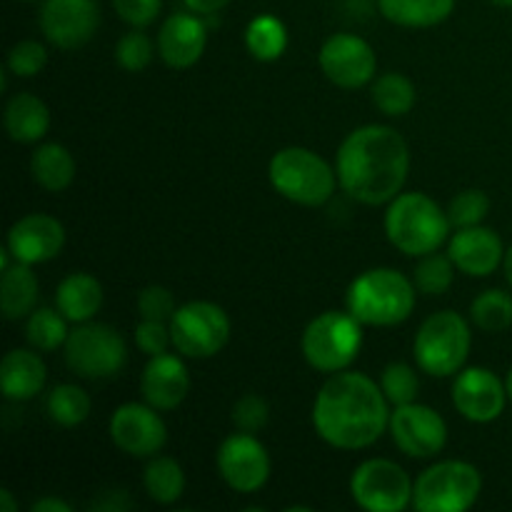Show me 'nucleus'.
<instances>
[{
	"instance_id": "nucleus-1",
	"label": "nucleus",
	"mask_w": 512,
	"mask_h": 512,
	"mask_svg": "<svg viewBox=\"0 0 512 512\" xmlns=\"http://www.w3.org/2000/svg\"><path fill=\"white\" fill-rule=\"evenodd\" d=\"M388 398L365 373L330 375L313 400V428L338 450H363L378 443L390 425Z\"/></svg>"
},
{
	"instance_id": "nucleus-2",
	"label": "nucleus",
	"mask_w": 512,
	"mask_h": 512,
	"mask_svg": "<svg viewBox=\"0 0 512 512\" xmlns=\"http://www.w3.org/2000/svg\"><path fill=\"white\" fill-rule=\"evenodd\" d=\"M338 183L348 198L385 205L403 193L410 173L408 140L390 125H360L345 135L335 155Z\"/></svg>"
},
{
	"instance_id": "nucleus-3",
	"label": "nucleus",
	"mask_w": 512,
	"mask_h": 512,
	"mask_svg": "<svg viewBox=\"0 0 512 512\" xmlns=\"http://www.w3.org/2000/svg\"><path fill=\"white\" fill-rule=\"evenodd\" d=\"M418 288L395 268L360 273L345 293V308L368 328H393L413 315Z\"/></svg>"
},
{
	"instance_id": "nucleus-4",
	"label": "nucleus",
	"mask_w": 512,
	"mask_h": 512,
	"mask_svg": "<svg viewBox=\"0 0 512 512\" xmlns=\"http://www.w3.org/2000/svg\"><path fill=\"white\" fill-rule=\"evenodd\" d=\"M448 210L425 193L395 195L385 210V235L408 258L435 253L450 240Z\"/></svg>"
},
{
	"instance_id": "nucleus-5",
	"label": "nucleus",
	"mask_w": 512,
	"mask_h": 512,
	"mask_svg": "<svg viewBox=\"0 0 512 512\" xmlns=\"http://www.w3.org/2000/svg\"><path fill=\"white\" fill-rule=\"evenodd\" d=\"M268 178L275 193L305 208L325 205L338 188V170L330 168L328 160L320 158L315 150L300 145L278 150L270 158Z\"/></svg>"
},
{
	"instance_id": "nucleus-6",
	"label": "nucleus",
	"mask_w": 512,
	"mask_h": 512,
	"mask_svg": "<svg viewBox=\"0 0 512 512\" xmlns=\"http://www.w3.org/2000/svg\"><path fill=\"white\" fill-rule=\"evenodd\" d=\"M473 348L470 323L455 310H440L423 320L413 340L415 363L430 378L458 375Z\"/></svg>"
},
{
	"instance_id": "nucleus-7",
	"label": "nucleus",
	"mask_w": 512,
	"mask_h": 512,
	"mask_svg": "<svg viewBox=\"0 0 512 512\" xmlns=\"http://www.w3.org/2000/svg\"><path fill=\"white\" fill-rule=\"evenodd\" d=\"M363 348V323L345 310H328L313 318L305 328L300 350L305 363L325 375L348 370Z\"/></svg>"
},
{
	"instance_id": "nucleus-8",
	"label": "nucleus",
	"mask_w": 512,
	"mask_h": 512,
	"mask_svg": "<svg viewBox=\"0 0 512 512\" xmlns=\"http://www.w3.org/2000/svg\"><path fill=\"white\" fill-rule=\"evenodd\" d=\"M483 493V475L465 460H440L418 475L413 508L418 512H465Z\"/></svg>"
},
{
	"instance_id": "nucleus-9",
	"label": "nucleus",
	"mask_w": 512,
	"mask_h": 512,
	"mask_svg": "<svg viewBox=\"0 0 512 512\" xmlns=\"http://www.w3.org/2000/svg\"><path fill=\"white\" fill-rule=\"evenodd\" d=\"M65 365L78 378L108 380L115 378L128 363V345L123 335L108 323H78L63 345Z\"/></svg>"
},
{
	"instance_id": "nucleus-10",
	"label": "nucleus",
	"mask_w": 512,
	"mask_h": 512,
	"mask_svg": "<svg viewBox=\"0 0 512 512\" xmlns=\"http://www.w3.org/2000/svg\"><path fill=\"white\" fill-rule=\"evenodd\" d=\"M170 338L183 358H215L230 340V318L210 300H190L170 318Z\"/></svg>"
},
{
	"instance_id": "nucleus-11",
	"label": "nucleus",
	"mask_w": 512,
	"mask_h": 512,
	"mask_svg": "<svg viewBox=\"0 0 512 512\" xmlns=\"http://www.w3.org/2000/svg\"><path fill=\"white\" fill-rule=\"evenodd\" d=\"M413 480L398 463L370 458L355 468L350 495L365 512H403L413 505Z\"/></svg>"
},
{
	"instance_id": "nucleus-12",
	"label": "nucleus",
	"mask_w": 512,
	"mask_h": 512,
	"mask_svg": "<svg viewBox=\"0 0 512 512\" xmlns=\"http://www.w3.org/2000/svg\"><path fill=\"white\" fill-rule=\"evenodd\" d=\"M388 430L400 453L415 460L435 458L448 445V425L443 415L418 400L408 405H395Z\"/></svg>"
},
{
	"instance_id": "nucleus-13",
	"label": "nucleus",
	"mask_w": 512,
	"mask_h": 512,
	"mask_svg": "<svg viewBox=\"0 0 512 512\" xmlns=\"http://www.w3.org/2000/svg\"><path fill=\"white\" fill-rule=\"evenodd\" d=\"M320 70L333 85L343 90H358L373 83L378 73V58L373 45L353 33H335L318 53Z\"/></svg>"
},
{
	"instance_id": "nucleus-14",
	"label": "nucleus",
	"mask_w": 512,
	"mask_h": 512,
	"mask_svg": "<svg viewBox=\"0 0 512 512\" xmlns=\"http://www.w3.org/2000/svg\"><path fill=\"white\" fill-rule=\"evenodd\" d=\"M220 478L235 493H258L270 480V455L253 433H233L220 443L215 455Z\"/></svg>"
},
{
	"instance_id": "nucleus-15",
	"label": "nucleus",
	"mask_w": 512,
	"mask_h": 512,
	"mask_svg": "<svg viewBox=\"0 0 512 512\" xmlns=\"http://www.w3.org/2000/svg\"><path fill=\"white\" fill-rule=\"evenodd\" d=\"M110 440L130 458H153L168 443V428L160 410L148 403H125L110 415Z\"/></svg>"
},
{
	"instance_id": "nucleus-16",
	"label": "nucleus",
	"mask_w": 512,
	"mask_h": 512,
	"mask_svg": "<svg viewBox=\"0 0 512 512\" xmlns=\"http://www.w3.org/2000/svg\"><path fill=\"white\" fill-rule=\"evenodd\" d=\"M38 23L50 45L78 50L93 40L100 25V10L95 0H43Z\"/></svg>"
},
{
	"instance_id": "nucleus-17",
	"label": "nucleus",
	"mask_w": 512,
	"mask_h": 512,
	"mask_svg": "<svg viewBox=\"0 0 512 512\" xmlns=\"http://www.w3.org/2000/svg\"><path fill=\"white\" fill-rule=\"evenodd\" d=\"M505 380L490 368H463L453 380V405L470 423H493L505 413L508 403Z\"/></svg>"
},
{
	"instance_id": "nucleus-18",
	"label": "nucleus",
	"mask_w": 512,
	"mask_h": 512,
	"mask_svg": "<svg viewBox=\"0 0 512 512\" xmlns=\"http://www.w3.org/2000/svg\"><path fill=\"white\" fill-rule=\"evenodd\" d=\"M63 245L65 228L58 218L45 213H30L10 225L5 248L13 253V260L38 265L58 258Z\"/></svg>"
},
{
	"instance_id": "nucleus-19",
	"label": "nucleus",
	"mask_w": 512,
	"mask_h": 512,
	"mask_svg": "<svg viewBox=\"0 0 512 512\" xmlns=\"http://www.w3.org/2000/svg\"><path fill=\"white\" fill-rule=\"evenodd\" d=\"M505 245L493 228L470 225L458 228L448 240V255L455 268L468 278H488L503 265Z\"/></svg>"
},
{
	"instance_id": "nucleus-20",
	"label": "nucleus",
	"mask_w": 512,
	"mask_h": 512,
	"mask_svg": "<svg viewBox=\"0 0 512 512\" xmlns=\"http://www.w3.org/2000/svg\"><path fill=\"white\" fill-rule=\"evenodd\" d=\"M155 45L165 65L175 70L193 68L203 58L205 45H208V28L203 23V15L193 10L168 15L160 25Z\"/></svg>"
},
{
	"instance_id": "nucleus-21",
	"label": "nucleus",
	"mask_w": 512,
	"mask_h": 512,
	"mask_svg": "<svg viewBox=\"0 0 512 512\" xmlns=\"http://www.w3.org/2000/svg\"><path fill=\"white\" fill-rule=\"evenodd\" d=\"M145 403L160 413L180 408L190 393V373L183 363V355L160 353L148 360L140 380Z\"/></svg>"
},
{
	"instance_id": "nucleus-22",
	"label": "nucleus",
	"mask_w": 512,
	"mask_h": 512,
	"mask_svg": "<svg viewBox=\"0 0 512 512\" xmlns=\"http://www.w3.org/2000/svg\"><path fill=\"white\" fill-rule=\"evenodd\" d=\"M45 380H48V368L38 350L15 348L5 353L3 363H0V388H3L5 398L15 400V403L33 400L35 395L43 393Z\"/></svg>"
},
{
	"instance_id": "nucleus-23",
	"label": "nucleus",
	"mask_w": 512,
	"mask_h": 512,
	"mask_svg": "<svg viewBox=\"0 0 512 512\" xmlns=\"http://www.w3.org/2000/svg\"><path fill=\"white\" fill-rule=\"evenodd\" d=\"M3 123L13 143H40L50 130V110L38 95L15 93L5 103Z\"/></svg>"
},
{
	"instance_id": "nucleus-24",
	"label": "nucleus",
	"mask_w": 512,
	"mask_h": 512,
	"mask_svg": "<svg viewBox=\"0 0 512 512\" xmlns=\"http://www.w3.org/2000/svg\"><path fill=\"white\" fill-rule=\"evenodd\" d=\"M103 285L90 273H70L60 280L55 290V308L70 323H88L103 308Z\"/></svg>"
},
{
	"instance_id": "nucleus-25",
	"label": "nucleus",
	"mask_w": 512,
	"mask_h": 512,
	"mask_svg": "<svg viewBox=\"0 0 512 512\" xmlns=\"http://www.w3.org/2000/svg\"><path fill=\"white\" fill-rule=\"evenodd\" d=\"M40 298L38 275L33 273V265L15 260L13 265L3 270L0 278V308L5 320H23L35 310Z\"/></svg>"
},
{
	"instance_id": "nucleus-26",
	"label": "nucleus",
	"mask_w": 512,
	"mask_h": 512,
	"mask_svg": "<svg viewBox=\"0 0 512 512\" xmlns=\"http://www.w3.org/2000/svg\"><path fill=\"white\" fill-rule=\"evenodd\" d=\"M30 175L48 193H63L75 180V158L65 145L43 143L30 155Z\"/></svg>"
},
{
	"instance_id": "nucleus-27",
	"label": "nucleus",
	"mask_w": 512,
	"mask_h": 512,
	"mask_svg": "<svg viewBox=\"0 0 512 512\" xmlns=\"http://www.w3.org/2000/svg\"><path fill=\"white\" fill-rule=\"evenodd\" d=\"M385 20L403 28H433L448 20L455 0H378Z\"/></svg>"
},
{
	"instance_id": "nucleus-28",
	"label": "nucleus",
	"mask_w": 512,
	"mask_h": 512,
	"mask_svg": "<svg viewBox=\"0 0 512 512\" xmlns=\"http://www.w3.org/2000/svg\"><path fill=\"white\" fill-rule=\"evenodd\" d=\"M145 493L153 503L173 505L185 493V470L183 465L168 455H153L143 470Z\"/></svg>"
},
{
	"instance_id": "nucleus-29",
	"label": "nucleus",
	"mask_w": 512,
	"mask_h": 512,
	"mask_svg": "<svg viewBox=\"0 0 512 512\" xmlns=\"http://www.w3.org/2000/svg\"><path fill=\"white\" fill-rule=\"evenodd\" d=\"M370 98L373 105L388 118H403L415 108L418 100V90L415 83L403 73H383L380 78L373 80L370 88Z\"/></svg>"
},
{
	"instance_id": "nucleus-30",
	"label": "nucleus",
	"mask_w": 512,
	"mask_h": 512,
	"mask_svg": "<svg viewBox=\"0 0 512 512\" xmlns=\"http://www.w3.org/2000/svg\"><path fill=\"white\" fill-rule=\"evenodd\" d=\"M245 45L248 53L260 63H273L288 48V28L275 15L263 13L253 18L245 28Z\"/></svg>"
},
{
	"instance_id": "nucleus-31",
	"label": "nucleus",
	"mask_w": 512,
	"mask_h": 512,
	"mask_svg": "<svg viewBox=\"0 0 512 512\" xmlns=\"http://www.w3.org/2000/svg\"><path fill=\"white\" fill-rule=\"evenodd\" d=\"M68 323L58 308H35L25 323V338L38 353H55L68 340Z\"/></svg>"
},
{
	"instance_id": "nucleus-32",
	"label": "nucleus",
	"mask_w": 512,
	"mask_h": 512,
	"mask_svg": "<svg viewBox=\"0 0 512 512\" xmlns=\"http://www.w3.org/2000/svg\"><path fill=\"white\" fill-rule=\"evenodd\" d=\"M45 410H48L50 420L55 425H60V428H75V425L88 420L93 403H90V395L80 385L63 383L55 385L48 393Z\"/></svg>"
},
{
	"instance_id": "nucleus-33",
	"label": "nucleus",
	"mask_w": 512,
	"mask_h": 512,
	"mask_svg": "<svg viewBox=\"0 0 512 512\" xmlns=\"http://www.w3.org/2000/svg\"><path fill=\"white\" fill-rule=\"evenodd\" d=\"M455 273H458V268H455L453 258L448 253L435 250V253L423 255L418 260L413 270V283L418 293L425 295V298H440V295H445L453 288Z\"/></svg>"
},
{
	"instance_id": "nucleus-34",
	"label": "nucleus",
	"mask_w": 512,
	"mask_h": 512,
	"mask_svg": "<svg viewBox=\"0 0 512 512\" xmlns=\"http://www.w3.org/2000/svg\"><path fill=\"white\" fill-rule=\"evenodd\" d=\"M470 320L483 333H505L512 325V295L498 288L485 290L470 305Z\"/></svg>"
},
{
	"instance_id": "nucleus-35",
	"label": "nucleus",
	"mask_w": 512,
	"mask_h": 512,
	"mask_svg": "<svg viewBox=\"0 0 512 512\" xmlns=\"http://www.w3.org/2000/svg\"><path fill=\"white\" fill-rule=\"evenodd\" d=\"M380 388L390 405H408L418 400L420 378L418 370L408 363H388L380 375Z\"/></svg>"
},
{
	"instance_id": "nucleus-36",
	"label": "nucleus",
	"mask_w": 512,
	"mask_h": 512,
	"mask_svg": "<svg viewBox=\"0 0 512 512\" xmlns=\"http://www.w3.org/2000/svg\"><path fill=\"white\" fill-rule=\"evenodd\" d=\"M155 50H158V45H153V40L143 30L135 28L115 43V63L128 73H140L153 63Z\"/></svg>"
},
{
	"instance_id": "nucleus-37",
	"label": "nucleus",
	"mask_w": 512,
	"mask_h": 512,
	"mask_svg": "<svg viewBox=\"0 0 512 512\" xmlns=\"http://www.w3.org/2000/svg\"><path fill=\"white\" fill-rule=\"evenodd\" d=\"M490 213V198L483 190H460L448 205V218L455 230L470 228V225H483Z\"/></svg>"
},
{
	"instance_id": "nucleus-38",
	"label": "nucleus",
	"mask_w": 512,
	"mask_h": 512,
	"mask_svg": "<svg viewBox=\"0 0 512 512\" xmlns=\"http://www.w3.org/2000/svg\"><path fill=\"white\" fill-rule=\"evenodd\" d=\"M230 418H233L235 430H240V433H253L255 435V433H260L265 425H268L270 405H268V400L263 398V395L245 393L243 398L235 400Z\"/></svg>"
},
{
	"instance_id": "nucleus-39",
	"label": "nucleus",
	"mask_w": 512,
	"mask_h": 512,
	"mask_svg": "<svg viewBox=\"0 0 512 512\" xmlns=\"http://www.w3.org/2000/svg\"><path fill=\"white\" fill-rule=\"evenodd\" d=\"M48 63V50L38 40H20L8 50V70L18 78H35Z\"/></svg>"
},
{
	"instance_id": "nucleus-40",
	"label": "nucleus",
	"mask_w": 512,
	"mask_h": 512,
	"mask_svg": "<svg viewBox=\"0 0 512 512\" xmlns=\"http://www.w3.org/2000/svg\"><path fill=\"white\" fill-rule=\"evenodd\" d=\"M135 305H138V315L143 320H163V323H170V318L178 310L175 295L163 285H148V288L140 290Z\"/></svg>"
},
{
	"instance_id": "nucleus-41",
	"label": "nucleus",
	"mask_w": 512,
	"mask_h": 512,
	"mask_svg": "<svg viewBox=\"0 0 512 512\" xmlns=\"http://www.w3.org/2000/svg\"><path fill=\"white\" fill-rule=\"evenodd\" d=\"M135 345H138L140 353H145L148 358H153V355H160V353H168V348H173L170 323L140 318L138 328H135Z\"/></svg>"
},
{
	"instance_id": "nucleus-42",
	"label": "nucleus",
	"mask_w": 512,
	"mask_h": 512,
	"mask_svg": "<svg viewBox=\"0 0 512 512\" xmlns=\"http://www.w3.org/2000/svg\"><path fill=\"white\" fill-rule=\"evenodd\" d=\"M113 8L130 28H148L155 23L163 8V0H113Z\"/></svg>"
},
{
	"instance_id": "nucleus-43",
	"label": "nucleus",
	"mask_w": 512,
	"mask_h": 512,
	"mask_svg": "<svg viewBox=\"0 0 512 512\" xmlns=\"http://www.w3.org/2000/svg\"><path fill=\"white\" fill-rule=\"evenodd\" d=\"M183 3L185 8L193 10V13L198 15H215L220 13L225 5H230V0H183Z\"/></svg>"
},
{
	"instance_id": "nucleus-44",
	"label": "nucleus",
	"mask_w": 512,
	"mask_h": 512,
	"mask_svg": "<svg viewBox=\"0 0 512 512\" xmlns=\"http://www.w3.org/2000/svg\"><path fill=\"white\" fill-rule=\"evenodd\" d=\"M30 510L33 512H73V505L65 503V500H60V498H53V495H48V498L35 500V503L30 505Z\"/></svg>"
},
{
	"instance_id": "nucleus-45",
	"label": "nucleus",
	"mask_w": 512,
	"mask_h": 512,
	"mask_svg": "<svg viewBox=\"0 0 512 512\" xmlns=\"http://www.w3.org/2000/svg\"><path fill=\"white\" fill-rule=\"evenodd\" d=\"M18 510V503L13 500V493L8 488L0 490V512H15Z\"/></svg>"
},
{
	"instance_id": "nucleus-46",
	"label": "nucleus",
	"mask_w": 512,
	"mask_h": 512,
	"mask_svg": "<svg viewBox=\"0 0 512 512\" xmlns=\"http://www.w3.org/2000/svg\"><path fill=\"white\" fill-rule=\"evenodd\" d=\"M503 273H505V280H508V285L512 288V245L508 250H505V260H503Z\"/></svg>"
},
{
	"instance_id": "nucleus-47",
	"label": "nucleus",
	"mask_w": 512,
	"mask_h": 512,
	"mask_svg": "<svg viewBox=\"0 0 512 512\" xmlns=\"http://www.w3.org/2000/svg\"><path fill=\"white\" fill-rule=\"evenodd\" d=\"M505 388H508V398L512 403V368L508 370V375H505Z\"/></svg>"
},
{
	"instance_id": "nucleus-48",
	"label": "nucleus",
	"mask_w": 512,
	"mask_h": 512,
	"mask_svg": "<svg viewBox=\"0 0 512 512\" xmlns=\"http://www.w3.org/2000/svg\"><path fill=\"white\" fill-rule=\"evenodd\" d=\"M493 5H498V8H512V0H490Z\"/></svg>"
},
{
	"instance_id": "nucleus-49",
	"label": "nucleus",
	"mask_w": 512,
	"mask_h": 512,
	"mask_svg": "<svg viewBox=\"0 0 512 512\" xmlns=\"http://www.w3.org/2000/svg\"><path fill=\"white\" fill-rule=\"evenodd\" d=\"M25 3H30V0H25Z\"/></svg>"
}]
</instances>
